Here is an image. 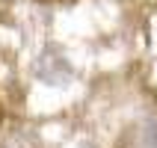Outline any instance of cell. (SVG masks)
<instances>
[{"label":"cell","instance_id":"1","mask_svg":"<svg viewBox=\"0 0 157 148\" xmlns=\"http://www.w3.org/2000/svg\"><path fill=\"white\" fill-rule=\"evenodd\" d=\"M36 74H39L44 83H51V86H65L71 80V65H68V59H65L59 51L48 47V51L39 56V62H36Z\"/></svg>","mask_w":157,"mask_h":148},{"label":"cell","instance_id":"2","mask_svg":"<svg viewBox=\"0 0 157 148\" xmlns=\"http://www.w3.org/2000/svg\"><path fill=\"white\" fill-rule=\"evenodd\" d=\"M136 148H157V113H151L148 119H145V124H142V131H140Z\"/></svg>","mask_w":157,"mask_h":148}]
</instances>
